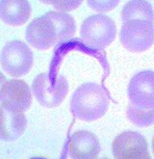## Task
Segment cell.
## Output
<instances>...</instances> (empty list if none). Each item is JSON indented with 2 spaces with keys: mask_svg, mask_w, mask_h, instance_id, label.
Returning a JSON list of instances; mask_svg holds the SVG:
<instances>
[{
  "mask_svg": "<svg viewBox=\"0 0 154 159\" xmlns=\"http://www.w3.org/2000/svg\"><path fill=\"white\" fill-rule=\"evenodd\" d=\"M110 107V98L100 84L87 82L74 91L70 100V111L83 122H95L104 116Z\"/></svg>",
  "mask_w": 154,
  "mask_h": 159,
  "instance_id": "6da1fadb",
  "label": "cell"
},
{
  "mask_svg": "<svg viewBox=\"0 0 154 159\" xmlns=\"http://www.w3.org/2000/svg\"><path fill=\"white\" fill-rule=\"evenodd\" d=\"M31 92L43 107L54 108L59 106L67 97L69 83L63 75L51 76L48 73H42L32 81Z\"/></svg>",
  "mask_w": 154,
  "mask_h": 159,
  "instance_id": "7a4b0ae2",
  "label": "cell"
},
{
  "mask_svg": "<svg viewBox=\"0 0 154 159\" xmlns=\"http://www.w3.org/2000/svg\"><path fill=\"white\" fill-rule=\"evenodd\" d=\"M117 35L114 20L106 15H94L81 25L80 38L86 46L95 49H104L113 43Z\"/></svg>",
  "mask_w": 154,
  "mask_h": 159,
  "instance_id": "3957f363",
  "label": "cell"
},
{
  "mask_svg": "<svg viewBox=\"0 0 154 159\" xmlns=\"http://www.w3.org/2000/svg\"><path fill=\"white\" fill-rule=\"evenodd\" d=\"M120 42L133 53H142L154 44V22L135 19L123 22L120 30Z\"/></svg>",
  "mask_w": 154,
  "mask_h": 159,
  "instance_id": "277c9868",
  "label": "cell"
},
{
  "mask_svg": "<svg viewBox=\"0 0 154 159\" xmlns=\"http://www.w3.org/2000/svg\"><path fill=\"white\" fill-rule=\"evenodd\" d=\"M0 65L5 73L11 76H24L31 70L34 65V54L24 42H8L1 51Z\"/></svg>",
  "mask_w": 154,
  "mask_h": 159,
  "instance_id": "5b68a950",
  "label": "cell"
},
{
  "mask_svg": "<svg viewBox=\"0 0 154 159\" xmlns=\"http://www.w3.org/2000/svg\"><path fill=\"white\" fill-rule=\"evenodd\" d=\"M0 103L7 110L24 113L32 103L31 89L24 80H7L0 89Z\"/></svg>",
  "mask_w": 154,
  "mask_h": 159,
  "instance_id": "8992f818",
  "label": "cell"
},
{
  "mask_svg": "<svg viewBox=\"0 0 154 159\" xmlns=\"http://www.w3.org/2000/svg\"><path fill=\"white\" fill-rule=\"evenodd\" d=\"M127 96L131 105L142 109L154 108V72L142 71L130 79Z\"/></svg>",
  "mask_w": 154,
  "mask_h": 159,
  "instance_id": "52a82bcc",
  "label": "cell"
},
{
  "mask_svg": "<svg viewBox=\"0 0 154 159\" xmlns=\"http://www.w3.org/2000/svg\"><path fill=\"white\" fill-rule=\"evenodd\" d=\"M114 159H145L149 154L146 139L135 131H124L111 143Z\"/></svg>",
  "mask_w": 154,
  "mask_h": 159,
  "instance_id": "ba28073f",
  "label": "cell"
},
{
  "mask_svg": "<svg viewBox=\"0 0 154 159\" xmlns=\"http://www.w3.org/2000/svg\"><path fill=\"white\" fill-rule=\"evenodd\" d=\"M25 38L30 46L38 50H49L58 44L56 28L46 15L35 18L28 24Z\"/></svg>",
  "mask_w": 154,
  "mask_h": 159,
  "instance_id": "9c48e42d",
  "label": "cell"
},
{
  "mask_svg": "<svg viewBox=\"0 0 154 159\" xmlns=\"http://www.w3.org/2000/svg\"><path fill=\"white\" fill-rule=\"evenodd\" d=\"M101 151L98 137L86 130H79L72 134L69 143L71 159H97Z\"/></svg>",
  "mask_w": 154,
  "mask_h": 159,
  "instance_id": "30bf717a",
  "label": "cell"
},
{
  "mask_svg": "<svg viewBox=\"0 0 154 159\" xmlns=\"http://www.w3.org/2000/svg\"><path fill=\"white\" fill-rule=\"evenodd\" d=\"M27 127L23 112H14L0 106V140L14 142L20 139Z\"/></svg>",
  "mask_w": 154,
  "mask_h": 159,
  "instance_id": "8fae6325",
  "label": "cell"
},
{
  "mask_svg": "<svg viewBox=\"0 0 154 159\" xmlns=\"http://www.w3.org/2000/svg\"><path fill=\"white\" fill-rule=\"evenodd\" d=\"M31 15L28 0H0V19L7 25H24Z\"/></svg>",
  "mask_w": 154,
  "mask_h": 159,
  "instance_id": "7c38bea8",
  "label": "cell"
},
{
  "mask_svg": "<svg viewBox=\"0 0 154 159\" xmlns=\"http://www.w3.org/2000/svg\"><path fill=\"white\" fill-rule=\"evenodd\" d=\"M52 21L57 31V41L58 44L69 41L73 38L76 31V24L73 17L63 11H51L45 14Z\"/></svg>",
  "mask_w": 154,
  "mask_h": 159,
  "instance_id": "4fadbf2b",
  "label": "cell"
},
{
  "mask_svg": "<svg viewBox=\"0 0 154 159\" xmlns=\"http://www.w3.org/2000/svg\"><path fill=\"white\" fill-rule=\"evenodd\" d=\"M121 18L123 22L135 19L154 22V11L152 5L146 0H130L123 7Z\"/></svg>",
  "mask_w": 154,
  "mask_h": 159,
  "instance_id": "5bb4252c",
  "label": "cell"
},
{
  "mask_svg": "<svg viewBox=\"0 0 154 159\" xmlns=\"http://www.w3.org/2000/svg\"><path fill=\"white\" fill-rule=\"evenodd\" d=\"M126 116L138 127H149L154 124V108L142 109L129 103L126 108Z\"/></svg>",
  "mask_w": 154,
  "mask_h": 159,
  "instance_id": "9a60e30c",
  "label": "cell"
},
{
  "mask_svg": "<svg viewBox=\"0 0 154 159\" xmlns=\"http://www.w3.org/2000/svg\"><path fill=\"white\" fill-rule=\"evenodd\" d=\"M121 0H86V3L93 11L98 13H107L118 7Z\"/></svg>",
  "mask_w": 154,
  "mask_h": 159,
  "instance_id": "2e32d148",
  "label": "cell"
},
{
  "mask_svg": "<svg viewBox=\"0 0 154 159\" xmlns=\"http://www.w3.org/2000/svg\"><path fill=\"white\" fill-rule=\"evenodd\" d=\"M82 1L83 0H47V4L52 5L57 11L68 13L79 7Z\"/></svg>",
  "mask_w": 154,
  "mask_h": 159,
  "instance_id": "e0dca14e",
  "label": "cell"
},
{
  "mask_svg": "<svg viewBox=\"0 0 154 159\" xmlns=\"http://www.w3.org/2000/svg\"><path fill=\"white\" fill-rule=\"evenodd\" d=\"M7 81V78H5V76L3 74L1 73V72H0V89H1V86H2V84H3V83Z\"/></svg>",
  "mask_w": 154,
  "mask_h": 159,
  "instance_id": "ac0fdd59",
  "label": "cell"
},
{
  "mask_svg": "<svg viewBox=\"0 0 154 159\" xmlns=\"http://www.w3.org/2000/svg\"><path fill=\"white\" fill-rule=\"evenodd\" d=\"M152 151H153V155H154V136H153V139H152Z\"/></svg>",
  "mask_w": 154,
  "mask_h": 159,
  "instance_id": "d6986e66",
  "label": "cell"
},
{
  "mask_svg": "<svg viewBox=\"0 0 154 159\" xmlns=\"http://www.w3.org/2000/svg\"><path fill=\"white\" fill-rule=\"evenodd\" d=\"M145 159H152V157H151V155H150V153L146 156V158H145Z\"/></svg>",
  "mask_w": 154,
  "mask_h": 159,
  "instance_id": "ffe728a7",
  "label": "cell"
},
{
  "mask_svg": "<svg viewBox=\"0 0 154 159\" xmlns=\"http://www.w3.org/2000/svg\"><path fill=\"white\" fill-rule=\"evenodd\" d=\"M41 2H43V3H45V4H47V0H40Z\"/></svg>",
  "mask_w": 154,
  "mask_h": 159,
  "instance_id": "44dd1931",
  "label": "cell"
},
{
  "mask_svg": "<svg viewBox=\"0 0 154 159\" xmlns=\"http://www.w3.org/2000/svg\"><path fill=\"white\" fill-rule=\"evenodd\" d=\"M102 159H110V158H102Z\"/></svg>",
  "mask_w": 154,
  "mask_h": 159,
  "instance_id": "7402d4cb",
  "label": "cell"
}]
</instances>
